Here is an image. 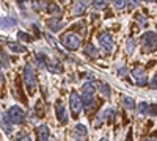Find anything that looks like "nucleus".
<instances>
[{"label":"nucleus","instance_id":"29","mask_svg":"<svg viewBox=\"0 0 157 141\" xmlns=\"http://www.w3.org/2000/svg\"><path fill=\"white\" fill-rule=\"evenodd\" d=\"M17 141H32L30 139V136L29 135H22V136H19V139Z\"/></svg>","mask_w":157,"mask_h":141},{"label":"nucleus","instance_id":"10","mask_svg":"<svg viewBox=\"0 0 157 141\" xmlns=\"http://www.w3.org/2000/svg\"><path fill=\"white\" fill-rule=\"evenodd\" d=\"M36 135H38V141H49V129H47V125H39L36 129Z\"/></svg>","mask_w":157,"mask_h":141},{"label":"nucleus","instance_id":"2","mask_svg":"<svg viewBox=\"0 0 157 141\" xmlns=\"http://www.w3.org/2000/svg\"><path fill=\"white\" fill-rule=\"evenodd\" d=\"M61 43H63V47L64 49H68V50H77L78 47H80L82 39H80V36L75 35V33H68V35L63 36Z\"/></svg>","mask_w":157,"mask_h":141},{"label":"nucleus","instance_id":"20","mask_svg":"<svg viewBox=\"0 0 157 141\" xmlns=\"http://www.w3.org/2000/svg\"><path fill=\"white\" fill-rule=\"evenodd\" d=\"M113 5L116 9H123L126 6V0H113Z\"/></svg>","mask_w":157,"mask_h":141},{"label":"nucleus","instance_id":"22","mask_svg":"<svg viewBox=\"0 0 157 141\" xmlns=\"http://www.w3.org/2000/svg\"><path fill=\"white\" fill-rule=\"evenodd\" d=\"M148 114H149V116H155V114H157V105H149V108H148Z\"/></svg>","mask_w":157,"mask_h":141},{"label":"nucleus","instance_id":"28","mask_svg":"<svg viewBox=\"0 0 157 141\" xmlns=\"http://www.w3.org/2000/svg\"><path fill=\"white\" fill-rule=\"evenodd\" d=\"M138 3H140V0H129V6H130V8L138 6Z\"/></svg>","mask_w":157,"mask_h":141},{"label":"nucleus","instance_id":"8","mask_svg":"<svg viewBox=\"0 0 157 141\" xmlns=\"http://www.w3.org/2000/svg\"><path fill=\"white\" fill-rule=\"evenodd\" d=\"M82 102H83V107L86 110H91L94 107V96H93V93H83L82 94Z\"/></svg>","mask_w":157,"mask_h":141},{"label":"nucleus","instance_id":"17","mask_svg":"<svg viewBox=\"0 0 157 141\" xmlns=\"http://www.w3.org/2000/svg\"><path fill=\"white\" fill-rule=\"evenodd\" d=\"M82 91H83V93H94V86H93V83H91V82H86V83L82 86Z\"/></svg>","mask_w":157,"mask_h":141},{"label":"nucleus","instance_id":"14","mask_svg":"<svg viewBox=\"0 0 157 141\" xmlns=\"http://www.w3.org/2000/svg\"><path fill=\"white\" fill-rule=\"evenodd\" d=\"M99 91H101V94L105 97V99L110 97V86H109L107 83H102V85L99 86Z\"/></svg>","mask_w":157,"mask_h":141},{"label":"nucleus","instance_id":"4","mask_svg":"<svg viewBox=\"0 0 157 141\" xmlns=\"http://www.w3.org/2000/svg\"><path fill=\"white\" fill-rule=\"evenodd\" d=\"M99 44H101V49H102L105 54H112V52H113V49H115L113 38H112L109 33H102V35H99Z\"/></svg>","mask_w":157,"mask_h":141},{"label":"nucleus","instance_id":"11","mask_svg":"<svg viewBox=\"0 0 157 141\" xmlns=\"http://www.w3.org/2000/svg\"><path fill=\"white\" fill-rule=\"evenodd\" d=\"M17 22L16 19H13V17H3V19H0V28H3V30H8V28H13V27H16Z\"/></svg>","mask_w":157,"mask_h":141},{"label":"nucleus","instance_id":"16","mask_svg":"<svg viewBox=\"0 0 157 141\" xmlns=\"http://www.w3.org/2000/svg\"><path fill=\"white\" fill-rule=\"evenodd\" d=\"M85 54H86L88 57H91V58H94V57L98 55V54H96V49L91 46V44H88V46L85 47Z\"/></svg>","mask_w":157,"mask_h":141},{"label":"nucleus","instance_id":"35","mask_svg":"<svg viewBox=\"0 0 157 141\" xmlns=\"http://www.w3.org/2000/svg\"><path fill=\"white\" fill-rule=\"evenodd\" d=\"M143 141H151V139H149V138H146V139H143Z\"/></svg>","mask_w":157,"mask_h":141},{"label":"nucleus","instance_id":"18","mask_svg":"<svg viewBox=\"0 0 157 141\" xmlns=\"http://www.w3.org/2000/svg\"><path fill=\"white\" fill-rule=\"evenodd\" d=\"M33 5H35V8L36 9H46V0H35L33 2Z\"/></svg>","mask_w":157,"mask_h":141},{"label":"nucleus","instance_id":"23","mask_svg":"<svg viewBox=\"0 0 157 141\" xmlns=\"http://www.w3.org/2000/svg\"><path fill=\"white\" fill-rule=\"evenodd\" d=\"M17 36H19V39H21V41H27V43H30V41H32V38H30L27 33H22V32H21Z\"/></svg>","mask_w":157,"mask_h":141},{"label":"nucleus","instance_id":"9","mask_svg":"<svg viewBox=\"0 0 157 141\" xmlns=\"http://www.w3.org/2000/svg\"><path fill=\"white\" fill-rule=\"evenodd\" d=\"M57 118L61 124H66L68 122V113H66V107L63 104H58L57 105Z\"/></svg>","mask_w":157,"mask_h":141},{"label":"nucleus","instance_id":"26","mask_svg":"<svg viewBox=\"0 0 157 141\" xmlns=\"http://www.w3.org/2000/svg\"><path fill=\"white\" fill-rule=\"evenodd\" d=\"M57 20H58V19H52V22H49V25H50V27L54 28V30H57V28L60 27V24H58Z\"/></svg>","mask_w":157,"mask_h":141},{"label":"nucleus","instance_id":"37","mask_svg":"<svg viewBox=\"0 0 157 141\" xmlns=\"http://www.w3.org/2000/svg\"><path fill=\"white\" fill-rule=\"evenodd\" d=\"M0 118H2V113H0ZM0 121H2V119H0Z\"/></svg>","mask_w":157,"mask_h":141},{"label":"nucleus","instance_id":"12","mask_svg":"<svg viewBox=\"0 0 157 141\" xmlns=\"http://www.w3.org/2000/svg\"><path fill=\"white\" fill-rule=\"evenodd\" d=\"M85 9H86L85 3L82 2V0H77V2L74 3V6H72V14L74 16H82L85 13Z\"/></svg>","mask_w":157,"mask_h":141},{"label":"nucleus","instance_id":"15","mask_svg":"<svg viewBox=\"0 0 157 141\" xmlns=\"http://www.w3.org/2000/svg\"><path fill=\"white\" fill-rule=\"evenodd\" d=\"M123 105H124V108H127V110H132V108L135 107V102H134V99H130V97H124V99H123Z\"/></svg>","mask_w":157,"mask_h":141},{"label":"nucleus","instance_id":"36","mask_svg":"<svg viewBox=\"0 0 157 141\" xmlns=\"http://www.w3.org/2000/svg\"><path fill=\"white\" fill-rule=\"evenodd\" d=\"M146 2H155V0H146Z\"/></svg>","mask_w":157,"mask_h":141},{"label":"nucleus","instance_id":"19","mask_svg":"<svg viewBox=\"0 0 157 141\" xmlns=\"http://www.w3.org/2000/svg\"><path fill=\"white\" fill-rule=\"evenodd\" d=\"M148 108H149V105L146 104V102H141V104H138V113H140V114H145V113L148 111Z\"/></svg>","mask_w":157,"mask_h":141},{"label":"nucleus","instance_id":"5","mask_svg":"<svg viewBox=\"0 0 157 141\" xmlns=\"http://www.w3.org/2000/svg\"><path fill=\"white\" fill-rule=\"evenodd\" d=\"M24 80H25V85H27L30 89L35 88V85H36V74H35V69L30 65H25V68H24Z\"/></svg>","mask_w":157,"mask_h":141},{"label":"nucleus","instance_id":"34","mask_svg":"<svg viewBox=\"0 0 157 141\" xmlns=\"http://www.w3.org/2000/svg\"><path fill=\"white\" fill-rule=\"evenodd\" d=\"M99 2H104V3H107V0H99Z\"/></svg>","mask_w":157,"mask_h":141},{"label":"nucleus","instance_id":"3","mask_svg":"<svg viewBox=\"0 0 157 141\" xmlns=\"http://www.w3.org/2000/svg\"><path fill=\"white\" fill-rule=\"evenodd\" d=\"M6 113H8L10 121H11L13 124H22V122H24V119H25V111H24L21 107H17V105L10 107Z\"/></svg>","mask_w":157,"mask_h":141},{"label":"nucleus","instance_id":"32","mask_svg":"<svg viewBox=\"0 0 157 141\" xmlns=\"http://www.w3.org/2000/svg\"><path fill=\"white\" fill-rule=\"evenodd\" d=\"M2 80H3V77H2V74H0V83H2Z\"/></svg>","mask_w":157,"mask_h":141},{"label":"nucleus","instance_id":"6","mask_svg":"<svg viewBox=\"0 0 157 141\" xmlns=\"http://www.w3.org/2000/svg\"><path fill=\"white\" fill-rule=\"evenodd\" d=\"M69 104H71V110H72V113H74V114H78V113L82 111V108H83L82 97L78 96L75 91H72V93H71V96H69Z\"/></svg>","mask_w":157,"mask_h":141},{"label":"nucleus","instance_id":"31","mask_svg":"<svg viewBox=\"0 0 157 141\" xmlns=\"http://www.w3.org/2000/svg\"><path fill=\"white\" fill-rule=\"evenodd\" d=\"M127 141H132V132H129V135H127Z\"/></svg>","mask_w":157,"mask_h":141},{"label":"nucleus","instance_id":"13","mask_svg":"<svg viewBox=\"0 0 157 141\" xmlns=\"http://www.w3.org/2000/svg\"><path fill=\"white\" fill-rule=\"evenodd\" d=\"M86 127L83 125V124H77L75 127H74V135H77L78 138H85L86 136Z\"/></svg>","mask_w":157,"mask_h":141},{"label":"nucleus","instance_id":"7","mask_svg":"<svg viewBox=\"0 0 157 141\" xmlns=\"http://www.w3.org/2000/svg\"><path fill=\"white\" fill-rule=\"evenodd\" d=\"M132 75H134L137 85H140V86L146 85V74H145V71H143L141 68H135V69L132 71Z\"/></svg>","mask_w":157,"mask_h":141},{"label":"nucleus","instance_id":"24","mask_svg":"<svg viewBox=\"0 0 157 141\" xmlns=\"http://www.w3.org/2000/svg\"><path fill=\"white\" fill-rule=\"evenodd\" d=\"M10 49L13 50V52H25V49H24V47H19V46H13V44H10Z\"/></svg>","mask_w":157,"mask_h":141},{"label":"nucleus","instance_id":"30","mask_svg":"<svg viewBox=\"0 0 157 141\" xmlns=\"http://www.w3.org/2000/svg\"><path fill=\"white\" fill-rule=\"evenodd\" d=\"M151 88H152V89H157V79L151 82Z\"/></svg>","mask_w":157,"mask_h":141},{"label":"nucleus","instance_id":"1","mask_svg":"<svg viewBox=\"0 0 157 141\" xmlns=\"http://www.w3.org/2000/svg\"><path fill=\"white\" fill-rule=\"evenodd\" d=\"M141 44L146 52H154L157 50V33L155 32H146L141 36Z\"/></svg>","mask_w":157,"mask_h":141},{"label":"nucleus","instance_id":"25","mask_svg":"<svg viewBox=\"0 0 157 141\" xmlns=\"http://www.w3.org/2000/svg\"><path fill=\"white\" fill-rule=\"evenodd\" d=\"M93 6H94L96 9H102L104 6H105V3H104V2H99V0H96V2L93 3Z\"/></svg>","mask_w":157,"mask_h":141},{"label":"nucleus","instance_id":"38","mask_svg":"<svg viewBox=\"0 0 157 141\" xmlns=\"http://www.w3.org/2000/svg\"><path fill=\"white\" fill-rule=\"evenodd\" d=\"M0 141H2V139H0Z\"/></svg>","mask_w":157,"mask_h":141},{"label":"nucleus","instance_id":"21","mask_svg":"<svg viewBox=\"0 0 157 141\" xmlns=\"http://www.w3.org/2000/svg\"><path fill=\"white\" fill-rule=\"evenodd\" d=\"M134 49H135V41H134V39H129V41H127V52L132 54Z\"/></svg>","mask_w":157,"mask_h":141},{"label":"nucleus","instance_id":"27","mask_svg":"<svg viewBox=\"0 0 157 141\" xmlns=\"http://www.w3.org/2000/svg\"><path fill=\"white\" fill-rule=\"evenodd\" d=\"M137 22L141 25V27H145V25H146V20H145V17H143V16H138L137 17Z\"/></svg>","mask_w":157,"mask_h":141},{"label":"nucleus","instance_id":"33","mask_svg":"<svg viewBox=\"0 0 157 141\" xmlns=\"http://www.w3.org/2000/svg\"><path fill=\"white\" fill-rule=\"evenodd\" d=\"M99 141H109L107 138H102V139H99Z\"/></svg>","mask_w":157,"mask_h":141}]
</instances>
